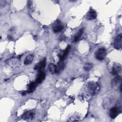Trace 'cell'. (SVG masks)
Returning <instances> with one entry per match:
<instances>
[{
	"label": "cell",
	"mask_w": 122,
	"mask_h": 122,
	"mask_svg": "<svg viewBox=\"0 0 122 122\" xmlns=\"http://www.w3.org/2000/svg\"><path fill=\"white\" fill-rule=\"evenodd\" d=\"M121 66L120 64H113L111 73L113 75H116L121 71Z\"/></svg>",
	"instance_id": "8"
},
{
	"label": "cell",
	"mask_w": 122,
	"mask_h": 122,
	"mask_svg": "<svg viewBox=\"0 0 122 122\" xmlns=\"http://www.w3.org/2000/svg\"><path fill=\"white\" fill-rule=\"evenodd\" d=\"M83 30H84L83 28H82L78 31V32L76 34V35L74 37V41L77 42L79 40L80 38H81V36L83 32Z\"/></svg>",
	"instance_id": "13"
},
{
	"label": "cell",
	"mask_w": 122,
	"mask_h": 122,
	"mask_svg": "<svg viewBox=\"0 0 122 122\" xmlns=\"http://www.w3.org/2000/svg\"><path fill=\"white\" fill-rule=\"evenodd\" d=\"M37 83L36 82H34V81H31L30 82V83L28 87V90L27 91V92L29 93H31L32 92L34 91V90L36 89V86H37Z\"/></svg>",
	"instance_id": "11"
},
{
	"label": "cell",
	"mask_w": 122,
	"mask_h": 122,
	"mask_svg": "<svg viewBox=\"0 0 122 122\" xmlns=\"http://www.w3.org/2000/svg\"><path fill=\"white\" fill-rule=\"evenodd\" d=\"M56 65L53 63H51L49 65V70L51 74H53L56 72Z\"/></svg>",
	"instance_id": "16"
},
{
	"label": "cell",
	"mask_w": 122,
	"mask_h": 122,
	"mask_svg": "<svg viewBox=\"0 0 122 122\" xmlns=\"http://www.w3.org/2000/svg\"><path fill=\"white\" fill-rule=\"evenodd\" d=\"M122 80L121 76H117L115 77L112 81V85L113 87H115L117 85V84L121 82Z\"/></svg>",
	"instance_id": "12"
},
{
	"label": "cell",
	"mask_w": 122,
	"mask_h": 122,
	"mask_svg": "<svg viewBox=\"0 0 122 122\" xmlns=\"http://www.w3.org/2000/svg\"><path fill=\"white\" fill-rule=\"evenodd\" d=\"M97 17V13L96 11L94 10H91L88 12L87 14L86 15V19L88 20H94L96 19Z\"/></svg>",
	"instance_id": "9"
},
{
	"label": "cell",
	"mask_w": 122,
	"mask_h": 122,
	"mask_svg": "<svg viewBox=\"0 0 122 122\" xmlns=\"http://www.w3.org/2000/svg\"><path fill=\"white\" fill-rule=\"evenodd\" d=\"M26 94V92H25V91L22 92V93H21V94H22V95H25Z\"/></svg>",
	"instance_id": "19"
},
{
	"label": "cell",
	"mask_w": 122,
	"mask_h": 122,
	"mask_svg": "<svg viewBox=\"0 0 122 122\" xmlns=\"http://www.w3.org/2000/svg\"><path fill=\"white\" fill-rule=\"evenodd\" d=\"M52 29H53V31L54 32L57 33L61 31L63 29V27L61 25L60 21L59 20H57L54 23L52 26Z\"/></svg>",
	"instance_id": "5"
},
{
	"label": "cell",
	"mask_w": 122,
	"mask_h": 122,
	"mask_svg": "<svg viewBox=\"0 0 122 122\" xmlns=\"http://www.w3.org/2000/svg\"><path fill=\"white\" fill-rule=\"evenodd\" d=\"M33 113H32L30 112H27L24 113L23 117L25 118H32L33 117Z\"/></svg>",
	"instance_id": "18"
},
{
	"label": "cell",
	"mask_w": 122,
	"mask_h": 122,
	"mask_svg": "<svg viewBox=\"0 0 122 122\" xmlns=\"http://www.w3.org/2000/svg\"><path fill=\"white\" fill-rule=\"evenodd\" d=\"M122 33L118 34L115 38L114 42V47L119 50L122 48Z\"/></svg>",
	"instance_id": "4"
},
{
	"label": "cell",
	"mask_w": 122,
	"mask_h": 122,
	"mask_svg": "<svg viewBox=\"0 0 122 122\" xmlns=\"http://www.w3.org/2000/svg\"><path fill=\"white\" fill-rule=\"evenodd\" d=\"M99 88V85L96 83H91L89 84L88 86L89 92L92 95L95 94L98 92Z\"/></svg>",
	"instance_id": "2"
},
{
	"label": "cell",
	"mask_w": 122,
	"mask_h": 122,
	"mask_svg": "<svg viewBox=\"0 0 122 122\" xmlns=\"http://www.w3.org/2000/svg\"><path fill=\"white\" fill-rule=\"evenodd\" d=\"M121 112V109L120 107H114L112 108L109 112L110 116L112 119L115 118Z\"/></svg>",
	"instance_id": "3"
},
{
	"label": "cell",
	"mask_w": 122,
	"mask_h": 122,
	"mask_svg": "<svg viewBox=\"0 0 122 122\" xmlns=\"http://www.w3.org/2000/svg\"><path fill=\"white\" fill-rule=\"evenodd\" d=\"M64 67V64L63 61H61L59 62H58L57 65H56L55 73H59L61 70L63 69Z\"/></svg>",
	"instance_id": "14"
},
{
	"label": "cell",
	"mask_w": 122,
	"mask_h": 122,
	"mask_svg": "<svg viewBox=\"0 0 122 122\" xmlns=\"http://www.w3.org/2000/svg\"><path fill=\"white\" fill-rule=\"evenodd\" d=\"M93 67V65L91 63H86L84 64L83 66V68L85 71H90Z\"/></svg>",
	"instance_id": "17"
},
{
	"label": "cell",
	"mask_w": 122,
	"mask_h": 122,
	"mask_svg": "<svg viewBox=\"0 0 122 122\" xmlns=\"http://www.w3.org/2000/svg\"><path fill=\"white\" fill-rule=\"evenodd\" d=\"M106 55V50L104 48L98 49L95 53V58L99 61H102L104 59Z\"/></svg>",
	"instance_id": "1"
},
{
	"label": "cell",
	"mask_w": 122,
	"mask_h": 122,
	"mask_svg": "<svg viewBox=\"0 0 122 122\" xmlns=\"http://www.w3.org/2000/svg\"><path fill=\"white\" fill-rule=\"evenodd\" d=\"M34 57L33 55H28L25 59L24 61V63L25 65H29L30 64L33 60Z\"/></svg>",
	"instance_id": "15"
},
{
	"label": "cell",
	"mask_w": 122,
	"mask_h": 122,
	"mask_svg": "<svg viewBox=\"0 0 122 122\" xmlns=\"http://www.w3.org/2000/svg\"><path fill=\"white\" fill-rule=\"evenodd\" d=\"M46 63V58H44L39 63L36 64L35 67H34V70H37V71H40L42 69H43Z\"/></svg>",
	"instance_id": "6"
},
{
	"label": "cell",
	"mask_w": 122,
	"mask_h": 122,
	"mask_svg": "<svg viewBox=\"0 0 122 122\" xmlns=\"http://www.w3.org/2000/svg\"><path fill=\"white\" fill-rule=\"evenodd\" d=\"M70 45H68L66 48L65 49V50L63 51L62 52V55H59V58L61 60V61H63V60H64L66 58V57L67 56L69 51H70Z\"/></svg>",
	"instance_id": "10"
},
{
	"label": "cell",
	"mask_w": 122,
	"mask_h": 122,
	"mask_svg": "<svg viewBox=\"0 0 122 122\" xmlns=\"http://www.w3.org/2000/svg\"><path fill=\"white\" fill-rule=\"evenodd\" d=\"M45 78V73L42 70L39 71L38 74L37 75V78L36 79V82L37 83H40L43 81Z\"/></svg>",
	"instance_id": "7"
}]
</instances>
